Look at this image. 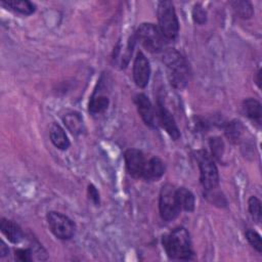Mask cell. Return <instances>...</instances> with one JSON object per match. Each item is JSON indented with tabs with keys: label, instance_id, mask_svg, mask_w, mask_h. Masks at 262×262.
Wrapping results in <instances>:
<instances>
[{
	"label": "cell",
	"instance_id": "obj_26",
	"mask_svg": "<svg viewBox=\"0 0 262 262\" xmlns=\"http://www.w3.org/2000/svg\"><path fill=\"white\" fill-rule=\"evenodd\" d=\"M15 258L23 262H29L32 260V252L30 249H18L15 251Z\"/></svg>",
	"mask_w": 262,
	"mask_h": 262
},
{
	"label": "cell",
	"instance_id": "obj_12",
	"mask_svg": "<svg viewBox=\"0 0 262 262\" xmlns=\"http://www.w3.org/2000/svg\"><path fill=\"white\" fill-rule=\"evenodd\" d=\"M165 172V166L161 159L154 157L146 161L143 173L141 178L148 180V181H155L160 179Z\"/></svg>",
	"mask_w": 262,
	"mask_h": 262
},
{
	"label": "cell",
	"instance_id": "obj_19",
	"mask_svg": "<svg viewBox=\"0 0 262 262\" xmlns=\"http://www.w3.org/2000/svg\"><path fill=\"white\" fill-rule=\"evenodd\" d=\"M230 5L232 9L234 10L235 14L243 18V19H249L253 16L254 14V8L251 2L245 1V0H235L231 1Z\"/></svg>",
	"mask_w": 262,
	"mask_h": 262
},
{
	"label": "cell",
	"instance_id": "obj_20",
	"mask_svg": "<svg viewBox=\"0 0 262 262\" xmlns=\"http://www.w3.org/2000/svg\"><path fill=\"white\" fill-rule=\"evenodd\" d=\"M243 131H244V126L242 122L238 120H232L228 122L224 128L226 137L228 138V140H230L233 143L238 141V139L243 134Z\"/></svg>",
	"mask_w": 262,
	"mask_h": 262
},
{
	"label": "cell",
	"instance_id": "obj_10",
	"mask_svg": "<svg viewBox=\"0 0 262 262\" xmlns=\"http://www.w3.org/2000/svg\"><path fill=\"white\" fill-rule=\"evenodd\" d=\"M158 117L162 127L169 134V136L174 140L179 139L180 131L177 127V124L172 114L166 108V106L160 100L158 101Z\"/></svg>",
	"mask_w": 262,
	"mask_h": 262
},
{
	"label": "cell",
	"instance_id": "obj_29",
	"mask_svg": "<svg viewBox=\"0 0 262 262\" xmlns=\"http://www.w3.org/2000/svg\"><path fill=\"white\" fill-rule=\"evenodd\" d=\"M256 76H257V78H256V80H257V84H258V86L260 87V71H258L257 72V74H256Z\"/></svg>",
	"mask_w": 262,
	"mask_h": 262
},
{
	"label": "cell",
	"instance_id": "obj_2",
	"mask_svg": "<svg viewBox=\"0 0 262 262\" xmlns=\"http://www.w3.org/2000/svg\"><path fill=\"white\" fill-rule=\"evenodd\" d=\"M164 62L168 69V78L175 88L182 89L189 78V64L187 60L175 49H170L164 54Z\"/></svg>",
	"mask_w": 262,
	"mask_h": 262
},
{
	"label": "cell",
	"instance_id": "obj_15",
	"mask_svg": "<svg viewBox=\"0 0 262 262\" xmlns=\"http://www.w3.org/2000/svg\"><path fill=\"white\" fill-rule=\"evenodd\" d=\"M50 140L53 145L59 149H67L70 146V140L64 132V130L56 123H53L50 127Z\"/></svg>",
	"mask_w": 262,
	"mask_h": 262
},
{
	"label": "cell",
	"instance_id": "obj_4",
	"mask_svg": "<svg viewBox=\"0 0 262 262\" xmlns=\"http://www.w3.org/2000/svg\"><path fill=\"white\" fill-rule=\"evenodd\" d=\"M135 37L149 52L158 53L164 49L166 39L162 35L159 27L154 24H141L136 31Z\"/></svg>",
	"mask_w": 262,
	"mask_h": 262
},
{
	"label": "cell",
	"instance_id": "obj_3",
	"mask_svg": "<svg viewBox=\"0 0 262 262\" xmlns=\"http://www.w3.org/2000/svg\"><path fill=\"white\" fill-rule=\"evenodd\" d=\"M159 29L166 40H174L178 36L179 24L171 1H161L157 9Z\"/></svg>",
	"mask_w": 262,
	"mask_h": 262
},
{
	"label": "cell",
	"instance_id": "obj_23",
	"mask_svg": "<svg viewBox=\"0 0 262 262\" xmlns=\"http://www.w3.org/2000/svg\"><path fill=\"white\" fill-rule=\"evenodd\" d=\"M210 147H211V152L213 158L220 160V158L223 155L224 151V143L220 137H212L209 141Z\"/></svg>",
	"mask_w": 262,
	"mask_h": 262
},
{
	"label": "cell",
	"instance_id": "obj_9",
	"mask_svg": "<svg viewBox=\"0 0 262 262\" xmlns=\"http://www.w3.org/2000/svg\"><path fill=\"white\" fill-rule=\"evenodd\" d=\"M150 76L149 61L145 55L139 51L133 62V79L139 88L146 87Z\"/></svg>",
	"mask_w": 262,
	"mask_h": 262
},
{
	"label": "cell",
	"instance_id": "obj_8",
	"mask_svg": "<svg viewBox=\"0 0 262 262\" xmlns=\"http://www.w3.org/2000/svg\"><path fill=\"white\" fill-rule=\"evenodd\" d=\"M124 158L128 173L135 178H141L146 163L142 151L136 148H130L125 151Z\"/></svg>",
	"mask_w": 262,
	"mask_h": 262
},
{
	"label": "cell",
	"instance_id": "obj_11",
	"mask_svg": "<svg viewBox=\"0 0 262 262\" xmlns=\"http://www.w3.org/2000/svg\"><path fill=\"white\" fill-rule=\"evenodd\" d=\"M135 103L143 122L149 127H155V110L148 97L143 93L137 94L135 97Z\"/></svg>",
	"mask_w": 262,
	"mask_h": 262
},
{
	"label": "cell",
	"instance_id": "obj_21",
	"mask_svg": "<svg viewBox=\"0 0 262 262\" xmlns=\"http://www.w3.org/2000/svg\"><path fill=\"white\" fill-rule=\"evenodd\" d=\"M110 100L104 95H94L89 101V112L92 115H99L103 113L108 106Z\"/></svg>",
	"mask_w": 262,
	"mask_h": 262
},
{
	"label": "cell",
	"instance_id": "obj_5",
	"mask_svg": "<svg viewBox=\"0 0 262 262\" xmlns=\"http://www.w3.org/2000/svg\"><path fill=\"white\" fill-rule=\"evenodd\" d=\"M200 169V181L206 190L217 188L219 184L218 169L213 158L206 151L201 150L196 154Z\"/></svg>",
	"mask_w": 262,
	"mask_h": 262
},
{
	"label": "cell",
	"instance_id": "obj_27",
	"mask_svg": "<svg viewBox=\"0 0 262 262\" xmlns=\"http://www.w3.org/2000/svg\"><path fill=\"white\" fill-rule=\"evenodd\" d=\"M88 195H89V199L95 204V205H98L99 204V193L97 191V189L95 188L94 185L90 184L88 186Z\"/></svg>",
	"mask_w": 262,
	"mask_h": 262
},
{
	"label": "cell",
	"instance_id": "obj_28",
	"mask_svg": "<svg viewBox=\"0 0 262 262\" xmlns=\"http://www.w3.org/2000/svg\"><path fill=\"white\" fill-rule=\"evenodd\" d=\"M8 252H9V250L6 248V246H5V244L3 243V242H1V246H0V256L1 257H4L5 255H7L8 254Z\"/></svg>",
	"mask_w": 262,
	"mask_h": 262
},
{
	"label": "cell",
	"instance_id": "obj_13",
	"mask_svg": "<svg viewBox=\"0 0 262 262\" xmlns=\"http://www.w3.org/2000/svg\"><path fill=\"white\" fill-rule=\"evenodd\" d=\"M0 229L2 233L7 237V239L12 244L19 243L24 237L20 227L10 220L2 218L0 222Z\"/></svg>",
	"mask_w": 262,
	"mask_h": 262
},
{
	"label": "cell",
	"instance_id": "obj_1",
	"mask_svg": "<svg viewBox=\"0 0 262 262\" xmlns=\"http://www.w3.org/2000/svg\"><path fill=\"white\" fill-rule=\"evenodd\" d=\"M162 244L166 254L171 259L191 260L194 256L189 233L183 227L175 228L173 231L163 235Z\"/></svg>",
	"mask_w": 262,
	"mask_h": 262
},
{
	"label": "cell",
	"instance_id": "obj_7",
	"mask_svg": "<svg viewBox=\"0 0 262 262\" xmlns=\"http://www.w3.org/2000/svg\"><path fill=\"white\" fill-rule=\"evenodd\" d=\"M47 222L51 232L60 239H70L75 234V224L66 215L59 212H49Z\"/></svg>",
	"mask_w": 262,
	"mask_h": 262
},
{
	"label": "cell",
	"instance_id": "obj_25",
	"mask_svg": "<svg viewBox=\"0 0 262 262\" xmlns=\"http://www.w3.org/2000/svg\"><path fill=\"white\" fill-rule=\"evenodd\" d=\"M192 17L195 23H198L199 25H203L207 20V13L203 9V7L198 4L194 6V8L192 10Z\"/></svg>",
	"mask_w": 262,
	"mask_h": 262
},
{
	"label": "cell",
	"instance_id": "obj_18",
	"mask_svg": "<svg viewBox=\"0 0 262 262\" xmlns=\"http://www.w3.org/2000/svg\"><path fill=\"white\" fill-rule=\"evenodd\" d=\"M176 192L180 209L187 212H192L194 210L195 205V199L193 193L190 190L186 189L185 187L177 188Z\"/></svg>",
	"mask_w": 262,
	"mask_h": 262
},
{
	"label": "cell",
	"instance_id": "obj_6",
	"mask_svg": "<svg viewBox=\"0 0 262 262\" xmlns=\"http://www.w3.org/2000/svg\"><path fill=\"white\" fill-rule=\"evenodd\" d=\"M177 188L172 184H165L161 188L159 199V210L163 220L171 221L180 213L181 209L177 199Z\"/></svg>",
	"mask_w": 262,
	"mask_h": 262
},
{
	"label": "cell",
	"instance_id": "obj_14",
	"mask_svg": "<svg viewBox=\"0 0 262 262\" xmlns=\"http://www.w3.org/2000/svg\"><path fill=\"white\" fill-rule=\"evenodd\" d=\"M62 122L73 135H80L84 131V121L77 112H70L62 118Z\"/></svg>",
	"mask_w": 262,
	"mask_h": 262
},
{
	"label": "cell",
	"instance_id": "obj_17",
	"mask_svg": "<svg viewBox=\"0 0 262 262\" xmlns=\"http://www.w3.org/2000/svg\"><path fill=\"white\" fill-rule=\"evenodd\" d=\"M243 112L244 114L251 120L260 122L261 116H262V110H261V103L255 99V98H247L243 102Z\"/></svg>",
	"mask_w": 262,
	"mask_h": 262
},
{
	"label": "cell",
	"instance_id": "obj_16",
	"mask_svg": "<svg viewBox=\"0 0 262 262\" xmlns=\"http://www.w3.org/2000/svg\"><path fill=\"white\" fill-rule=\"evenodd\" d=\"M1 4L24 15H30L36 9L35 4H33L28 0H2Z\"/></svg>",
	"mask_w": 262,
	"mask_h": 262
},
{
	"label": "cell",
	"instance_id": "obj_22",
	"mask_svg": "<svg viewBox=\"0 0 262 262\" xmlns=\"http://www.w3.org/2000/svg\"><path fill=\"white\" fill-rule=\"evenodd\" d=\"M249 205V212L252 216V218L256 222H260L261 216H262V209H261V202L256 196H251L248 202Z\"/></svg>",
	"mask_w": 262,
	"mask_h": 262
},
{
	"label": "cell",
	"instance_id": "obj_24",
	"mask_svg": "<svg viewBox=\"0 0 262 262\" xmlns=\"http://www.w3.org/2000/svg\"><path fill=\"white\" fill-rule=\"evenodd\" d=\"M246 237L249 242V244L258 252L261 253L262 252V243H261V236L258 232H256L255 230H247L246 231Z\"/></svg>",
	"mask_w": 262,
	"mask_h": 262
}]
</instances>
